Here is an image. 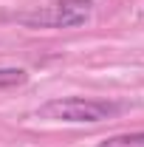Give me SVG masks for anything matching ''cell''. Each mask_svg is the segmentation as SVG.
<instances>
[{"instance_id":"obj_3","label":"cell","mask_w":144,"mask_h":147,"mask_svg":"<svg viewBox=\"0 0 144 147\" xmlns=\"http://www.w3.org/2000/svg\"><path fill=\"white\" fill-rule=\"evenodd\" d=\"M96 147H144V130L141 133H119V136H110L105 142H99Z\"/></svg>"},{"instance_id":"obj_4","label":"cell","mask_w":144,"mask_h":147,"mask_svg":"<svg viewBox=\"0 0 144 147\" xmlns=\"http://www.w3.org/2000/svg\"><path fill=\"white\" fill-rule=\"evenodd\" d=\"M26 82H28V71H23V68H0V91L20 88Z\"/></svg>"},{"instance_id":"obj_2","label":"cell","mask_w":144,"mask_h":147,"mask_svg":"<svg viewBox=\"0 0 144 147\" xmlns=\"http://www.w3.org/2000/svg\"><path fill=\"white\" fill-rule=\"evenodd\" d=\"M93 11V0H57L31 14H23V23L31 28H76L85 26Z\"/></svg>"},{"instance_id":"obj_1","label":"cell","mask_w":144,"mask_h":147,"mask_svg":"<svg viewBox=\"0 0 144 147\" xmlns=\"http://www.w3.org/2000/svg\"><path fill=\"white\" fill-rule=\"evenodd\" d=\"M122 110V105L108 102V99H90V96H59L51 99L40 108L42 119H54V122H68V125H93L110 119Z\"/></svg>"}]
</instances>
